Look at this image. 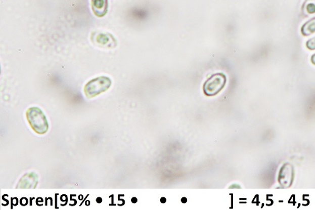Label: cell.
<instances>
[{
  "label": "cell",
  "mask_w": 315,
  "mask_h": 210,
  "mask_svg": "<svg viewBox=\"0 0 315 210\" xmlns=\"http://www.w3.org/2000/svg\"><path fill=\"white\" fill-rule=\"evenodd\" d=\"M34 173H30L26 174V175L23 177L21 180L20 181V183L17 185V188H35L37 183L35 182H32V181H37V176H35Z\"/></svg>",
  "instance_id": "7"
},
{
  "label": "cell",
  "mask_w": 315,
  "mask_h": 210,
  "mask_svg": "<svg viewBox=\"0 0 315 210\" xmlns=\"http://www.w3.org/2000/svg\"><path fill=\"white\" fill-rule=\"evenodd\" d=\"M294 177V168L290 163H286L279 171L278 181L284 188H288L293 183Z\"/></svg>",
  "instance_id": "5"
},
{
  "label": "cell",
  "mask_w": 315,
  "mask_h": 210,
  "mask_svg": "<svg viewBox=\"0 0 315 210\" xmlns=\"http://www.w3.org/2000/svg\"><path fill=\"white\" fill-rule=\"evenodd\" d=\"M12 205L17 206V204H19V199L17 198H12Z\"/></svg>",
  "instance_id": "12"
},
{
  "label": "cell",
  "mask_w": 315,
  "mask_h": 210,
  "mask_svg": "<svg viewBox=\"0 0 315 210\" xmlns=\"http://www.w3.org/2000/svg\"><path fill=\"white\" fill-rule=\"evenodd\" d=\"M92 41L99 46L104 48H114L117 45V42L113 35L109 33L96 32L92 35Z\"/></svg>",
  "instance_id": "4"
},
{
  "label": "cell",
  "mask_w": 315,
  "mask_h": 210,
  "mask_svg": "<svg viewBox=\"0 0 315 210\" xmlns=\"http://www.w3.org/2000/svg\"><path fill=\"white\" fill-rule=\"evenodd\" d=\"M108 0H92L94 14L98 17H103L108 12Z\"/></svg>",
  "instance_id": "6"
},
{
  "label": "cell",
  "mask_w": 315,
  "mask_h": 210,
  "mask_svg": "<svg viewBox=\"0 0 315 210\" xmlns=\"http://www.w3.org/2000/svg\"><path fill=\"white\" fill-rule=\"evenodd\" d=\"M311 63H313L314 65H315V54H314V55L311 56Z\"/></svg>",
  "instance_id": "13"
},
{
  "label": "cell",
  "mask_w": 315,
  "mask_h": 210,
  "mask_svg": "<svg viewBox=\"0 0 315 210\" xmlns=\"http://www.w3.org/2000/svg\"><path fill=\"white\" fill-rule=\"evenodd\" d=\"M305 10L308 14H315V5L313 4H309L306 5Z\"/></svg>",
  "instance_id": "10"
},
{
  "label": "cell",
  "mask_w": 315,
  "mask_h": 210,
  "mask_svg": "<svg viewBox=\"0 0 315 210\" xmlns=\"http://www.w3.org/2000/svg\"><path fill=\"white\" fill-rule=\"evenodd\" d=\"M28 203H29V201H28V199L26 198H22L20 199V204H21L22 206H26Z\"/></svg>",
  "instance_id": "11"
},
{
  "label": "cell",
  "mask_w": 315,
  "mask_h": 210,
  "mask_svg": "<svg viewBox=\"0 0 315 210\" xmlns=\"http://www.w3.org/2000/svg\"><path fill=\"white\" fill-rule=\"evenodd\" d=\"M26 116L30 127L37 134L43 135L48 132V120L39 108L36 107H30L27 111Z\"/></svg>",
  "instance_id": "1"
},
{
  "label": "cell",
  "mask_w": 315,
  "mask_h": 210,
  "mask_svg": "<svg viewBox=\"0 0 315 210\" xmlns=\"http://www.w3.org/2000/svg\"><path fill=\"white\" fill-rule=\"evenodd\" d=\"M160 202H161V203H165L166 202V198H163H163H161L160 199Z\"/></svg>",
  "instance_id": "17"
},
{
  "label": "cell",
  "mask_w": 315,
  "mask_h": 210,
  "mask_svg": "<svg viewBox=\"0 0 315 210\" xmlns=\"http://www.w3.org/2000/svg\"><path fill=\"white\" fill-rule=\"evenodd\" d=\"M301 34L304 36H309V35L315 33V18L308 20L301 27Z\"/></svg>",
  "instance_id": "8"
},
{
  "label": "cell",
  "mask_w": 315,
  "mask_h": 210,
  "mask_svg": "<svg viewBox=\"0 0 315 210\" xmlns=\"http://www.w3.org/2000/svg\"><path fill=\"white\" fill-rule=\"evenodd\" d=\"M306 48L309 50H315V37L309 39L306 44Z\"/></svg>",
  "instance_id": "9"
},
{
  "label": "cell",
  "mask_w": 315,
  "mask_h": 210,
  "mask_svg": "<svg viewBox=\"0 0 315 210\" xmlns=\"http://www.w3.org/2000/svg\"><path fill=\"white\" fill-rule=\"evenodd\" d=\"M181 201L183 202V203H186L187 202H188V199L184 197V198H182Z\"/></svg>",
  "instance_id": "16"
},
{
  "label": "cell",
  "mask_w": 315,
  "mask_h": 210,
  "mask_svg": "<svg viewBox=\"0 0 315 210\" xmlns=\"http://www.w3.org/2000/svg\"><path fill=\"white\" fill-rule=\"evenodd\" d=\"M227 77L223 73H216L207 79L203 86L204 93L206 96H216L224 89Z\"/></svg>",
  "instance_id": "3"
},
{
  "label": "cell",
  "mask_w": 315,
  "mask_h": 210,
  "mask_svg": "<svg viewBox=\"0 0 315 210\" xmlns=\"http://www.w3.org/2000/svg\"><path fill=\"white\" fill-rule=\"evenodd\" d=\"M131 201L132 203H137L138 202V199L136 198V197H134V198L131 199Z\"/></svg>",
  "instance_id": "15"
},
{
  "label": "cell",
  "mask_w": 315,
  "mask_h": 210,
  "mask_svg": "<svg viewBox=\"0 0 315 210\" xmlns=\"http://www.w3.org/2000/svg\"><path fill=\"white\" fill-rule=\"evenodd\" d=\"M112 85L111 79L107 76H99L93 79L84 86V92L87 98H93L106 92Z\"/></svg>",
  "instance_id": "2"
},
{
  "label": "cell",
  "mask_w": 315,
  "mask_h": 210,
  "mask_svg": "<svg viewBox=\"0 0 315 210\" xmlns=\"http://www.w3.org/2000/svg\"><path fill=\"white\" fill-rule=\"evenodd\" d=\"M102 201L103 200H102V198H101V197H99V198H97L96 199L97 203H101Z\"/></svg>",
  "instance_id": "14"
}]
</instances>
